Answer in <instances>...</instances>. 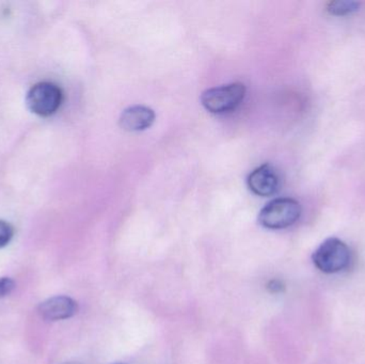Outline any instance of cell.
<instances>
[{"mask_svg":"<svg viewBox=\"0 0 365 364\" xmlns=\"http://www.w3.org/2000/svg\"><path fill=\"white\" fill-rule=\"evenodd\" d=\"M302 215V205L295 199L277 198L261 209L259 222L270 230H280L293 226Z\"/></svg>","mask_w":365,"mask_h":364,"instance_id":"1","label":"cell"},{"mask_svg":"<svg viewBox=\"0 0 365 364\" xmlns=\"http://www.w3.org/2000/svg\"><path fill=\"white\" fill-rule=\"evenodd\" d=\"M246 95V87L242 83H229L205 90L201 103L212 113H227L237 108Z\"/></svg>","mask_w":365,"mask_h":364,"instance_id":"2","label":"cell"},{"mask_svg":"<svg viewBox=\"0 0 365 364\" xmlns=\"http://www.w3.org/2000/svg\"><path fill=\"white\" fill-rule=\"evenodd\" d=\"M312 259L319 271L325 274H336L349 266L351 254L344 241L336 237H330L315 250Z\"/></svg>","mask_w":365,"mask_h":364,"instance_id":"3","label":"cell"},{"mask_svg":"<svg viewBox=\"0 0 365 364\" xmlns=\"http://www.w3.org/2000/svg\"><path fill=\"white\" fill-rule=\"evenodd\" d=\"M63 100L62 90L48 81L36 83L26 96V105L31 113L41 117H49L57 113Z\"/></svg>","mask_w":365,"mask_h":364,"instance_id":"4","label":"cell"},{"mask_svg":"<svg viewBox=\"0 0 365 364\" xmlns=\"http://www.w3.org/2000/svg\"><path fill=\"white\" fill-rule=\"evenodd\" d=\"M280 177L276 169L269 164L255 168L247 179L249 189L259 197H270L280 188Z\"/></svg>","mask_w":365,"mask_h":364,"instance_id":"5","label":"cell"},{"mask_svg":"<svg viewBox=\"0 0 365 364\" xmlns=\"http://www.w3.org/2000/svg\"><path fill=\"white\" fill-rule=\"evenodd\" d=\"M78 311V305L74 299L68 296L51 297L38 305V312L43 320L48 322L68 320L73 318Z\"/></svg>","mask_w":365,"mask_h":364,"instance_id":"6","label":"cell"},{"mask_svg":"<svg viewBox=\"0 0 365 364\" xmlns=\"http://www.w3.org/2000/svg\"><path fill=\"white\" fill-rule=\"evenodd\" d=\"M155 118L153 109L136 105L128 107L121 113L119 125L126 132H143L153 125Z\"/></svg>","mask_w":365,"mask_h":364,"instance_id":"7","label":"cell"},{"mask_svg":"<svg viewBox=\"0 0 365 364\" xmlns=\"http://www.w3.org/2000/svg\"><path fill=\"white\" fill-rule=\"evenodd\" d=\"M360 4L356 1H331L327 10L334 15H347L359 10Z\"/></svg>","mask_w":365,"mask_h":364,"instance_id":"8","label":"cell"},{"mask_svg":"<svg viewBox=\"0 0 365 364\" xmlns=\"http://www.w3.org/2000/svg\"><path fill=\"white\" fill-rule=\"evenodd\" d=\"M14 236V228L9 222L0 220V249L6 247Z\"/></svg>","mask_w":365,"mask_h":364,"instance_id":"9","label":"cell"},{"mask_svg":"<svg viewBox=\"0 0 365 364\" xmlns=\"http://www.w3.org/2000/svg\"><path fill=\"white\" fill-rule=\"evenodd\" d=\"M15 281L9 277L0 278V299L9 296L14 291Z\"/></svg>","mask_w":365,"mask_h":364,"instance_id":"10","label":"cell"},{"mask_svg":"<svg viewBox=\"0 0 365 364\" xmlns=\"http://www.w3.org/2000/svg\"><path fill=\"white\" fill-rule=\"evenodd\" d=\"M270 286H269V288H274L272 292H280L283 288L282 284H280V281H277V280H274V281L270 282Z\"/></svg>","mask_w":365,"mask_h":364,"instance_id":"11","label":"cell"}]
</instances>
